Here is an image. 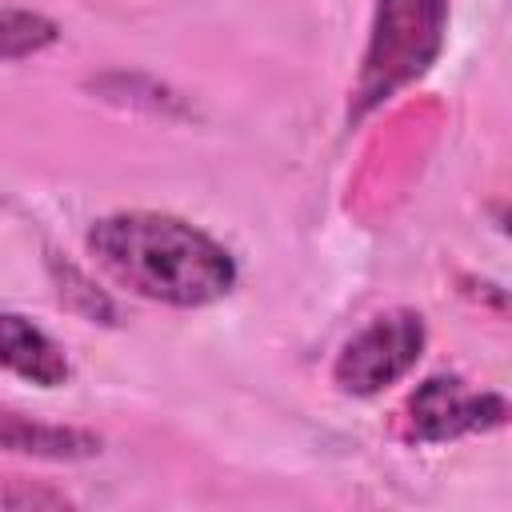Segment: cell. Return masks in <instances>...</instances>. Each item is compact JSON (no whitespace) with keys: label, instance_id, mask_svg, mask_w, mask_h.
Returning <instances> with one entry per match:
<instances>
[{"label":"cell","instance_id":"1","mask_svg":"<svg viewBox=\"0 0 512 512\" xmlns=\"http://www.w3.org/2000/svg\"><path fill=\"white\" fill-rule=\"evenodd\" d=\"M92 260L132 296L168 308H208L236 288L232 252L184 216L124 208L92 220Z\"/></svg>","mask_w":512,"mask_h":512},{"label":"cell","instance_id":"8","mask_svg":"<svg viewBox=\"0 0 512 512\" xmlns=\"http://www.w3.org/2000/svg\"><path fill=\"white\" fill-rule=\"evenodd\" d=\"M72 500L48 484H24V480H0V508H68Z\"/></svg>","mask_w":512,"mask_h":512},{"label":"cell","instance_id":"7","mask_svg":"<svg viewBox=\"0 0 512 512\" xmlns=\"http://www.w3.org/2000/svg\"><path fill=\"white\" fill-rule=\"evenodd\" d=\"M60 40L56 20L28 8H0V60H24Z\"/></svg>","mask_w":512,"mask_h":512},{"label":"cell","instance_id":"4","mask_svg":"<svg viewBox=\"0 0 512 512\" xmlns=\"http://www.w3.org/2000/svg\"><path fill=\"white\" fill-rule=\"evenodd\" d=\"M508 420V400L488 388H472L456 372H436L400 408V436L412 444H444L472 432H492Z\"/></svg>","mask_w":512,"mask_h":512},{"label":"cell","instance_id":"5","mask_svg":"<svg viewBox=\"0 0 512 512\" xmlns=\"http://www.w3.org/2000/svg\"><path fill=\"white\" fill-rule=\"evenodd\" d=\"M0 368L36 388H60L72 376L68 352L20 312H0Z\"/></svg>","mask_w":512,"mask_h":512},{"label":"cell","instance_id":"6","mask_svg":"<svg viewBox=\"0 0 512 512\" xmlns=\"http://www.w3.org/2000/svg\"><path fill=\"white\" fill-rule=\"evenodd\" d=\"M104 440L76 424H48L20 408L0 404V452L32 456V460H92L100 456Z\"/></svg>","mask_w":512,"mask_h":512},{"label":"cell","instance_id":"3","mask_svg":"<svg viewBox=\"0 0 512 512\" xmlns=\"http://www.w3.org/2000/svg\"><path fill=\"white\" fill-rule=\"evenodd\" d=\"M428 324L416 308H388L372 316L340 352L332 364V384L344 396H376L404 380L416 360L424 356Z\"/></svg>","mask_w":512,"mask_h":512},{"label":"cell","instance_id":"2","mask_svg":"<svg viewBox=\"0 0 512 512\" xmlns=\"http://www.w3.org/2000/svg\"><path fill=\"white\" fill-rule=\"evenodd\" d=\"M448 32V0H376L368 48L360 56V76L352 88V120L368 116L400 88L420 80Z\"/></svg>","mask_w":512,"mask_h":512}]
</instances>
